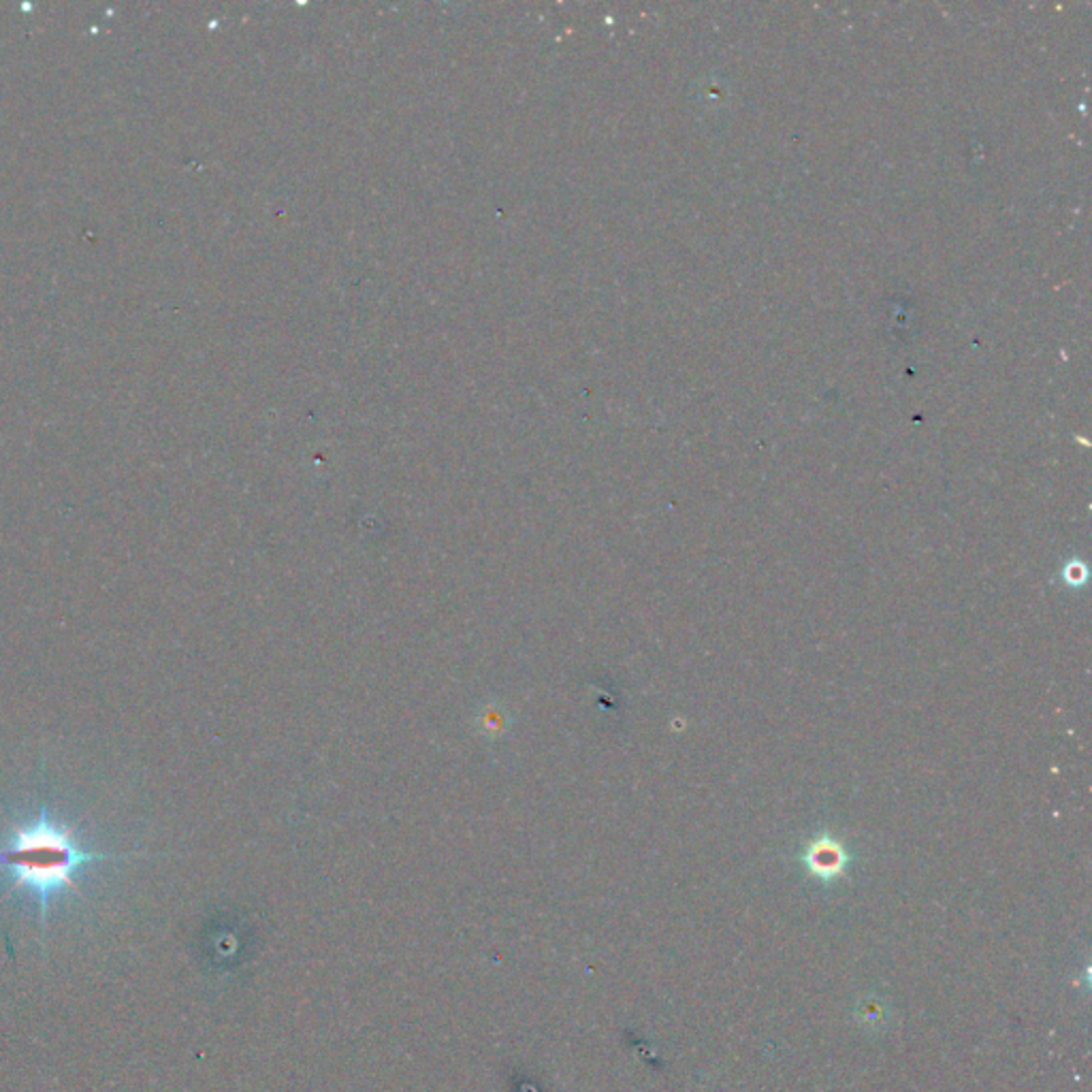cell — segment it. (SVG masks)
Masks as SVG:
<instances>
[{
  "label": "cell",
  "instance_id": "obj_1",
  "mask_svg": "<svg viewBox=\"0 0 1092 1092\" xmlns=\"http://www.w3.org/2000/svg\"><path fill=\"white\" fill-rule=\"evenodd\" d=\"M129 854H95L86 852L75 839L73 830L41 807L39 815L11 830L5 848H0V869L11 880V890H26L39 901L41 928L48 924L50 903L75 892V873L90 863L122 860Z\"/></svg>",
  "mask_w": 1092,
  "mask_h": 1092
},
{
  "label": "cell",
  "instance_id": "obj_2",
  "mask_svg": "<svg viewBox=\"0 0 1092 1092\" xmlns=\"http://www.w3.org/2000/svg\"><path fill=\"white\" fill-rule=\"evenodd\" d=\"M843 865H845V858L837 845H818V848L809 854L811 871L815 875L824 877V880H830V877L839 875Z\"/></svg>",
  "mask_w": 1092,
  "mask_h": 1092
}]
</instances>
